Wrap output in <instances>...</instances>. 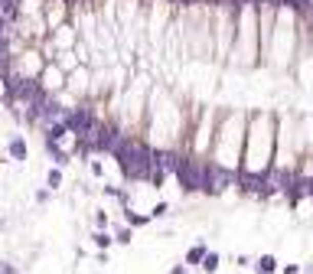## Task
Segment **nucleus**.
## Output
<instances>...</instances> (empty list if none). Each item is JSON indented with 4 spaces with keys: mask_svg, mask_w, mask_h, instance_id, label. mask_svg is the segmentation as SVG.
Here are the masks:
<instances>
[{
    "mask_svg": "<svg viewBox=\"0 0 313 274\" xmlns=\"http://www.w3.org/2000/svg\"><path fill=\"white\" fill-rule=\"evenodd\" d=\"M114 157H118L121 170L128 180H150V173H154V150L147 144H134V140H121L118 150H114Z\"/></svg>",
    "mask_w": 313,
    "mask_h": 274,
    "instance_id": "f257e3e1",
    "label": "nucleus"
},
{
    "mask_svg": "<svg viewBox=\"0 0 313 274\" xmlns=\"http://www.w3.org/2000/svg\"><path fill=\"white\" fill-rule=\"evenodd\" d=\"M176 180H180V186H183L186 193H196V189L202 193V183H205V176H202V163H196V160H183V157H180V166H176Z\"/></svg>",
    "mask_w": 313,
    "mask_h": 274,
    "instance_id": "f03ea898",
    "label": "nucleus"
},
{
    "mask_svg": "<svg viewBox=\"0 0 313 274\" xmlns=\"http://www.w3.org/2000/svg\"><path fill=\"white\" fill-rule=\"evenodd\" d=\"M202 176H205L202 193H209V196H219V193L225 189L232 180H235V173H232V170H222V166H212V163L202 166Z\"/></svg>",
    "mask_w": 313,
    "mask_h": 274,
    "instance_id": "7ed1b4c3",
    "label": "nucleus"
},
{
    "mask_svg": "<svg viewBox=\"0 0 313 274\" xmlns=\"http://www.w3.org/2000/svg\"><path fill=\"white\" fill-rule=\"evenodd\" d=\"M121 140L124 137L118 134V128H114V124H101V128H98V134H95V140H92V147L101 150V154H114Z\"/></svg>",
    "mask_w": 313,
    "mask_h": 274,
    "instance_id": "20e7f679",
    "label": "nucleus"
},
{
    "mask_svg": "<svg viewBox=\"0 0 313 274\" xmlns=\"http://www.w3.org/2000/svg\"><path fill=\"white\" fill-rule=\"evenodd\" d=\"M154 166H160L163 173H176V166H180V157L170 154V150H154Z\"/></svg>",
    "mask_w": 313,
    "mask_h": 274,
    "instance_id": "39448f33",
    "label": "nucleus"
},
{
    "mask_svg": "<svg viewBox=\"0 0 313 274\" xmlns=\"http://www.w3.org/2000/svg\"><path fill=\"white\" fill-rule=\"evenodd\" d=\"M46 150H49V157H52L56 163H66V160H69V154L59 147V140H49V137H46Z\"/></svg>",
    "mask_w": 313,
    "mask_h": 274,
    "instance_id": "423d86ee",
    "label": "nucleus"
},
{
    "mask_svg": "<svg viewBox=\"0 0 313 274\" xmlns=\"http://www.w3.org/2000/svg\"><path fill=\"white\" fill-rule=\"evenodd\" d=\"M274 271H277L274 255H261V258H258V274H274Z\"/></svg>",
    "mask_w": 313,
    "mask_h": 274,
    "instance_id": "0eeeda50",
    "label": "nucleus"
},
{
    "mask_svg": "<svg viewBox=\"0 0 313 274\" xmlns=\"http://www.w3.org/2000/svg\"><path fill=\"white\" fill-rule=\"evenodd\" d=\"M205 255H209V251H205V245H196V248L186 251V264H202Z\"/></svg>",
    "mask_w": 313,
    "mask_h": 274,
    "instance_id": "6e6552de",
    "label": "nucleus"
},
{
    "mask_svg": "<svg viewBox=\"0 0 313 274\" xmlns=\"http://www.w3.org/2000/svg\"><path fill=\"white\" fill-rule=\"evenodd\" d=\"M10 157L13 160H26V144L23 140H10Z\"/></svg>",
    "mask_w": 313,
    "mask_h": 274,
    "instance_id": "1a4fd4ad",
    "label": "nucleus"
},
{
    "mask_svg": "<svg viewBox=\"0 0 313 274\" xmlns=\"http://www.w3.org/2000/svg\"><path fill=\"white\" fill-rule=\"evenodd\" d=\"M124 216H128V222H131L134 228H137V225H147V222H150V219H147V216H137V212H131V209H128V212H124Z\"/></svg>",
    "mask_w": 313,
    "mask_h": 274,
    "instance_id": "9d476101",
    "label": "nucleus"
},
{
    "mask_svg": "<svg viewBox=\"0 0 313 274\" xmlns=\"http://www.w3.org/2000/svg\"><path fill=\"white\" fill-rule=\"evenodd\" d=\"M46 183H49L52 189H56V186H62V170H49V176H46Z\"/></svg>",
    "mask_w": 313,
    "mask_h": 274,
    "instance_id": "9b49d317",
    "label": "nucleus"
},
{
    "mask_svg": "<svg viewBox=\"0 0 313 274\" xmlns=\"http://www.w3.org/2000/svg\"><path fill=\"white\" fill-rule=\"evenodd\" d=\"M202 268H205V271H216V268H219V258H216V255H205Z\"/></svg>",
    "mask_w": 313,
    "mask_h": 274,
    "instance_id": "f8f14e48",
    "label": "nucleus"
},
{
    "mask_svg": "<svg viewBox=\"0 0 313 274\" xmlns=\"http://www.w3.org/2000/svg\"><path fill=\"white\" fill-rule=\"evenodd\" d=\"M95 245H101V248H108V245H111V238L105 235V232H95Z\"/></svg>",
    "mask_w": 313,
    "mask_h": 274,
    "instance_id": "ddd939ff",
    "label": "nucleus"
},
{
    "mask_svg": "<svg viewBox=\"0 0 313 274\" xmlns=\"http://www.w3.org/2000/svg\"><path fill=\"white\" fill-rule=\"evenodd\" d=\"M118 242H121V245L131 242V232H128V228H121V232H118Z\"/></svg>",
    "mask_w": 313,
    "mask_h": 274,
    "instance_id": "4468645a",
    "label": "nucleus"
},
{
    "mask_svg": "<svg viewBox=\"0 0 313 274\" xmlns=\"http://www.w3.org/2000/svg\"><path fill=\"white\" fill-rule=\"evenodd\" d=\"M0 274H16V268L13 264H0Z\"/></svg>",
    "mask_w": 313,
    "mask_h": 274,
    "instance_id": "2eb2a0df",
    "label": "nucleus"
},
{
    "mask_svg": "<svg viewBox=\"0 0 313 274\" xmlns=\"http://www.w3.org/2000/svg\"><path fill=\"white\" fill-rule=\"evenodd\" d=\"M284 274H300V268H297V264H287V268H284Z\"/></svg>",
    "mask_w": 313,
    "mask_h": 274,
    "instance_id": "dca6fc26",
    "label": "nucleus"
},
{
    "mask_svg": "<svg viewBox=\"0 0 313 274\" xmlns=\"http://www.w3.org/2000/svg\"><path fill=\"white\" fill-rule=\"evenodd\" d=\"M241 4H252V7H264L267 0H241Z\"/></svg>",
    "mask_w": 313,
    "mask_h": 274,
    "instance_id": "f3484780",
    "label": "nucleus"
},
{
    "mask_svg": "<svg viewBox=\"0 0 313 274\" xmlns=\"http://www.w3.org/2000/svg\"><path fill=\"white\" fill-rule=\"evenodd\" d=\"M199 4H209V7H219L222 0H199Z\"/></svg>",
    "mask_w": 313,
    "mask_h": 274,
    "instance_id": "a211bd4d",
    "label": "nucleus"
},
{
    "mask_svg": "<svg viewBox=\"0 0 313 274\" xmlns=\"http://www.w3.org/2000/svg\"><path fill=\"white\" fill-rule=\"evenodd\" d=\"M222 4H228V7H241V0H222Z\"/></svg>",
    "mask_w": 313,
    "mask_h": 274,
    "instance_id": "6ab92c4d",
    "label": "nucleus"
},
{
    "mask_svg": "<svg viewBox=\"0 0 313 274\" xmlns=\"http://www.w3.org/2000/svg\"><path fill=\"white\" fill-rule=\"evenodd\" d=\"M170 274H186V268H183V264H180V268H173V271H170Z\"/></svg>",
    "mask_w": 313,
    "mask_h": 274,
    "instance_id": "aec40b11",
    "label": "nucleus"
}]
</instances>
